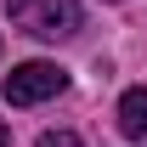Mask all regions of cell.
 Wrapping results in <instances>:
<instances>
[{"instance_id": "1", "label": "cell", "mask_w": 147, "mask_h": 147, "mask_svg": "<svg viewBox=\"0 0 147 147\" xmlns=\"http://www.w3.org/2000/svg\"><path fill=\"white\" fill-rule=\"evenodd\" d=\"M6 11H11V23L23 34H34V40H74L79 23H85L79 0H6Z\"/></svg>"}, {"instance_id": "2", "label": "cell", "mask_w": 147, "mask_h": 147, "mask_svg": "<svg viewBox=\"0 0 147 147\" xmlns=\"http://www.w3.org/2000/svg\"><path fill=\"white\" fill-rule=\"evenodd\" d=\"M62 91H68V68H57V62H17L0 85V96L11 108H34V102H51Z\"/></svg>"}, {"instance_id": "3", "label": "cell", "mask_w": 147, "mask_h": 147, "mask_svg": "<svg viewBox=\"0 0 147 147\" xmlns=\"http://www.w3.org/2000/svg\"><path fill=\"white\" fill-rule=\"evenodd\" d=\"M119 130L130 142H147V85H130L119 96Z\"/></svg>"}, {"instance_id": "4", "label": "cell", "mask_w": 147, "mask_h": 147, "mask_svg": "<svg viewBox=\"0 0 147 147\" xmlns=\"http://www.w3.org/2000/svg\"><path fill=\"white\" fill-rule=\"evenodd\" d=\"M40 147H85V142H79L74 130H45V136H40Z\"/></svg>"}, {"instance_id": "5", "label": "cell", "mask_w": 147, "mask_h": 147, "mask_svg": "<svg viewBox=\"0 0 147 147\" xmlns=\"http://www.w3.org/2000/svg\"><path fill=\"white\" fill-rule=\"evenodd\" d=\"M0 147H11V130H6V125H0Z\"/></svg>"}]
</instances>
